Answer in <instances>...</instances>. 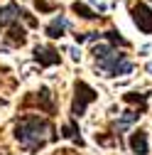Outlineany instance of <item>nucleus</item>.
<instances>
[{
  "instance_id": "2eb2a0df",
  "label": "nucleus",
  "mask_w": 152,
  "mask_h": 155,
  "mask_svg": "<svg viewBox=\"0 0 152 155\" xmlns=\"http://www.w3.org/2000/svg\"><path fill=\"white\" fill-rule=\"evenodd\" d=\"M103 40H108L110 45H120V47H130V42L125 40V37L118 32V30H108V32H103Z\"/></svg>"
},
{
  "instance_id": "9b49d317",
  "label": "nucleus",
  "mask_w": 152,
  "mask_h": 155,
  "mask_svg": "<svg viewBox=\"0 0 152 155\" xmlns=\"http://www.w3.org/2000/svg\"><path fill=\"white\" fill-rule=\"evenodd\" d=\"M66 27H69L66 17H64V15H56L54 20L47 25V30H44V32H47V37H52V40H59V37L66 32Z\"/></svg>"
},
{
  "instance_id": "39448f33",
  "label": "nucleus",
  "mask_w": 152,
  "mask_h": 155,
  "mask_svg": "<svg viewBox=\"0 0 152 155\" xmlns=\"http://www.w3.org/2000/svg\"><path fill=\"white\" fill-rule=\"evenodd\" d=\"M130 15L142 35H152V8L147 3H135L130 8Z\"/></svg>"
},
{
  "instance_id": "f8f14e48",
  "label": "nucleus",
  "mask_w": 152,
  "mask_h": 155,
  "mask_svg": "<svg viewBox=\"0 0 152 155\" xmlns=\"http://www.w3.org/2000/svg\"><path fill=\"white\" fill-rule=\"evenodd\" d=\"M5 40H8L12 47H22V45L27 42V32H25V27H20V22H15L12 27H8Z\"/></svg>"
},
{
  "instance_id": "4468645a",
  "label": "nucleus",
  "mask_w": 152,
  "mask_h": 155,
  "mask_svg": "<svg viewBox=\"0 0 152 155\" xmlns=\"http://www.w3.org/2000/svg\"><path fill=\"white\" fill-rule=\"evenodd\" d=\"M71 12H76V15L81 17V20H98V17H101L98 12H93L86 3H79V0H76V3L71 5Z\"/></svg>"
},
{
  "instance_id": "f257e3e1",
  "label": "nucleus",
  "mask_w": 152,
  "mask_h": 155,
  "mask_svg": "<svg viewBox=\"0 0 152 155\" xmlns=\"http://www.w3.org/2000/svg\"><path fill=\"white\" fill-rule=\"evenodd\" d=\"M56 138H59V133H56L54 123L47 121V118H40V116H34V113L22 116V118L15 123V140L27 153H37L40 148H44L47 143H52Z\"/></svg>"
},
{
  "instance_id": "1a4fd4ad",
  "label": "nucleus",
  "mask_w": 152,
  "mask_h": 155,
  "mask_svg": "<svg viewBox=\"0 0 152 155\" xmlns=\"http://www.w3.org/2000/svg\"><path fill=\"white\" fill-rule=\"evenodd\" d=\"M59 135H62V138H69L71 143H76L79 148H84V138H81V130H79V123H76V118L66 121V123L62 126Z\"/></svg>"
},
{
  "instance_id": "20e7f679",
  "label": "nucleus",
  "mask_w": 152,
  "mask_h": 155,
  "mask_svg": "<svg viewBox=\"0 0 152 155\" xmlns=\"http://www.w3.org/2000/svg\"><path fill=\"white\" fill-rule=\"evenodd\" d=\"M22 108H32V106H40L42 111H47L49 116H54L56 113V104H54V94L47 89V86H40V91H32V94H27L25 99H22V104H20Z\"/></svg>"
},
{
  "instance_id": "dca6fc26",
  "label": "nucleus",
  "mask_w": 152,
  "mask_h": 155,
  "mask_svg": "<svg viewBox=\"0 0 152 155\" xmlns=\"http://www.w3.org/2000/svg\"><path fill=\"white\" fill-rule=\"evenodd\" d=\"M34 8L40 12H56V5L54 3H47V0H34Z\"/></svg>"
},
{
  "instance_id": "0eeeda50",
  "label": "nucleus",
  "mask_w": 152,
  "mask_h": 155,
  "mask_svg": "<svg viewBox=\"0 0 152 155\" xmlns=\"http://www.w3.org/2000/svg\"><path fill=\"white\" fill-rule=\"evenodd\" d=\"M20 17H25V10L17 5V3H8V5L0 8V27L8 30L15 22H20Z\"/></svg>"
},
{
  "instance_id": "ddd939ff",
  "label": "nucleus",
  "mask_w": 152,
  "mask_h": 155,
  "mask_svg": "<svg viewBox=\"0 0 152 155\" xmlns=\"http://www.w3.org/2000/svg\"><path fill=\"white\" fill-rule=\"evenodd\" d=\"M147 96H150V94L128 91V94H123V101H125V104H138V111L145 113V111H147Z\"/></svg>"
},
{
  "instance_id": "7ed1b4c3",
  "label": "nucleus",
  "mask_w": 152,
  "mask_h": 155,
  "mask_svg": "<svg viewBox=\"0 0 152 155\" xmlns=\"http://www.w3.org/2000/svg\"><path fill=\"white\" fill-rule=\"evenodd\" d=\"M98 99V91L93 89V86H88L86 81H76L74 84V101H71V116L74 118H81V116L86 113V108Z\"/></svg>"
},
{
  "instance_id": "9d476101",
  "label": "nucleus",
  "mask_w": 152,
  "mask_h": 155,
  "mask_svg": "<svg viewBox=\"0 0 152 155\" xmlns=\"http://www.w3.org/2000/svg\"><path fill=\"white\" fill-rule=\"evenodd\" d=\"M140 116H142L140 111H125V113L120 116V121H116V126H113V128H116V133H113V135L118 138V145L123 143V130H125V128H128L132 121H138Z\"/></svg>"
},
{
  "instance_id": "f03ea898",
  "label": "nucleus",
  "mask_w": 152,
  "mask_h": 155,
  "mask_svg": "<svg viewBox=\"0 0 152 155\" xmlns=\"http://www.w3.org/2000/svg\"><path fill=\"white\" fill-rule=\"evenodd\" d=\"M91 54H93L96 67L103 76H125V74L132 71V62L128 59V54L118 52L113 45H106V42L93 45Z\"/></svg>"
},
{
  "instance_id": "423d86ee",
  "label": "nucleus",
  "mask_w": 152,
  "mask_h": 155,
  "mask_svg": "<svg viewBox=\"0 0 152 155\" xmlns=\"http://www.w3.org/2000/svg\"><path fill=\"white\" fill-rule=\"evenodd\" d=\"M32 54H34V62H40V67H54V64H62L59 49H54L52 45H37Z\"/></svg>"
},
{
  "instance_id": "6e6552de",
  "label": "nucleus",
  "mask_w": 152,
  "mask_h": 155,
  "mask_svg": "<svg viewBox=\"0 0 152 155\" xmlns=\"http://www.w3.org/2000/svg\"><path fill=\"white\" fill-rule=\"evenodd\" d=\"M130 148H132V153H138V155H147V153H150L147 130H145V128H138V130L130 133Z\"/></svg>"
},
{
  "instance_id": "f3484780",
  "label": "nucleus",
  "mask_w": 152,
  "mask_h": 155,
  "mask_svg": "<svg viewBox=\"0 0 152 155\" xmlns=\"http://www.w3.org/2000/svg\"><path fill=\"white\" fill-rule=\"evenodd\" d=\"M59 155H79V153H74V150H59Z\"/></svg>"
}]
</instances>
